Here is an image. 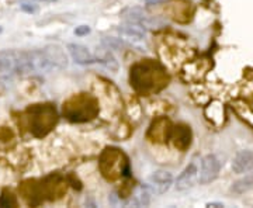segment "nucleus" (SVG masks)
Wrapping results in <instances>:
<instances>
[{
    "label": "nucleus",
    "mask_w": 253,
    "mask_h": 208,
    "mask_svg": "<svg viewBox=\"0 0 253 208\" xmlns=\"http://www.w3.org/2000/svg\"><path fill=\"white\" fill-rule=\"evenodd\" d=\"M124 20L129 24H136L139 27L148 28V30H159L165 27V21L161 18L151 16L141 7H131L124 11Z\"/></svg>",
    "instance_id": "obj_1"
},
{
    "label": "nucleus",
    "mask_w": 253,
    "mask_h": 208,
    "mask_svg": "<svg viewBox=\"0 0 253 208\" xmlns=\"http://www.w3.org/2000/svg\"><path fill=\"white\" fill-rule=\"evenodd\" d=\"M17 75V52L1 51L0 52V82L9 83Z\"/></svg>",
    "instance_id": "obj_2"
},
{
    "label": "nucleus",
    "mask_w": 253,
    "mask_h": 208,
    "mask_svg": "<svg viewBox=\"0 0 253 208\" xmlns=\"http://www.w3.org/2000/svg\"><path fill=\"white\" fill-rule=\"evenodd\" d=\"M221 169V162L215 155H207L201 161V170H200L199 181L200 184H208L218 177V173Z\"/></svg>",
    "instance_id": "obj_3"
},
{
    "label": "nucleus",
    "mask_w": 253,
    "mask_h": 208,
    "mask_svg": "<svg viewBox=\"0 0 253 208\" xmlns=\"http://www.w3.org/2000/svg\"><path fill=\"white\" fill-rule=\"evenodd\" d=\"M199 179V163L197 161H191L186 166V169L180 173L176 180V189L179 191H186L194 186V181Z\"/></svg>",
    "instance_id": "obj_4"
},
{
    "label": "nucleus",
    "mask_w": 253,
    "mask_h": 208,
    "mask_svg": "<svg viewBox=\"0 0 253 208\" xmlns=\"http://www.w3.org/2000/svg\"><path fill=\"white\" fill-rule=\"evenodd\" d=\"M173 183L172 173L168 170H156L154 172L149 179H148V186L152 191L158 193V194H163L170 189Z\"/></svg>",
    "instance_id": "obj_5"
},
{
    "label": "nucleus",
    "mask_w": 253,
    "mask_h": 208,
    "mask_svg": "<svg viewBox=\"0 0 253 208\" xmlns=\"http://www.w3.org/2000/svg\"><path fill=\"white\" fill-rule=\"evenodd\" d=\"M66 48H68V52L71 55V58H72L76 64L90 65L96 62V58L91 55V52L86 48V46L82 45V44L71 42V44H68Z\"/></svg>",
    "instance_id": "obj_6"
},
{
    "label": "nucleus",
    "mask_w": 253,
    "mask_h": 208,
    "mask_svg": "<svg viewBox=\"0 0 253 208\" xmlns=\"http://www.w3.org/2000/svg\"><path fill=\"white\" fill-rule=\"evenodd\" d=\"M253 166V152L252 151H241L236 155L232 162V170L235 173H245L251 170Z\"/></svg>",
    "instance_id": "obj_7"
},
{
    "label": "nucleus",
    "mask_w": 253,
    "mask_h": 208,
    "mask_svg": "<svg viewBox=\"0 0 253 208\" xmlns=\"http://www.w3.org/2000/svg\"><path fill=\"white\" fill-rule=\"evenodd\" d=\"M45 51L46 54H48V56L51 58V61L54 62L56 71L65 69V68L68 66V56L65 54L62 46L52 44V45L45 46Z\"/></svg>",
    "instance_id": "obj_8"
},
{
    "label": "nucleus",
    "mask_w": 253,
    "mask_h": 208,
    "mask_svg": "<svg viewBox=\"0 0 253 208\" xmlns=\"http://www.w3.org/2000/svg\"><path fill=\"white\" fill-rule=\"evenodd\" d=\"M118 31L121 33V36H124L126 38H129L132 41H142L145 38L144 28L136 26V24L126 23V26H121V27L118 28Z\"/></svg>",
    "instance_id": "obj_9"
},
{
    "label": "nucleus",
    "mask_w": 253,
    "mask_h": 208,
    "mask_svg": "<svg viewBox=\"0 0 253 208\" xmlns=\"http://www.w3.org/2000/svg\"><path fill=\"white\" fill-rule=\"evenodd\" d=\"M151 203V190L149 186H141L138 187L132 196L131 204L135 207H146Z\"/></svg>",
    "instance_id": "obj_10"
},
{
    "label": "nucleus",
    "mask_w": 253,
    "mask_h": 208,
    "mask_svg": "<svg viewBox=\"0 0 253 208\" xmlns=\"http://www.w3.org/2000/svg\"><path fill=\"white\" fill-rule=\"evenodd\" d=\"M253 187V174H249L244 179L238 180L234 183V186L231 187V191L235 193V194H242L245 191L251 190Z\"/></svg>",
    "instance_id": "obj_11"
},
{
    "label": "nucleus",
    "mask_w": 253,
    "mask_h": 208,
    "mask_svg": "<svg viewBox=\"0 0 253 208\" xmlns=\"http://www.w3.org/2000/svg\"><path fill=\"white\" fill-rule=\"evenodd\" d=\"M89 33H90V27L89 26H81V27H76V30H75V34L79 37L87 36Z\"/></svg>",
    "instance_id": "obj_12"
},
{
    "label": "nucleus",
    "mask_w": 253,
    "mask_h": 208,
    "mask_svg": "<svg viewBox=\"0 0 253 208\" xmlns=\"http://www.w3.org/2000/svg\"><path fill=\"white\" fill-rule=\"evenodd\" d=\"M21 9L26 10L28 13H34L37 10L36 6H30V3H24V4H21Z\"/></svg>",
    "instance_id": "obj_13"
},
{
    "label": "nucleus",
    "mask_w": 253,
    "mask_h": 208,
    "mask_svg": "<svg viewBox=\"0 0 253 208\" xmlns=\"http://www.w3.org/2000/svg\"><path fill=\"white\" fill-rule=\"evenodd\" d=\"M165 0H145V3L146 4H151V6H154V4H159V3H163Z\"/></svg>",
    "instance_id": "obj_14"
},
{
    "label": "nucleus",
    "mask_w": 253,
    "mask_h": 208,
    "mask_svg": "<svg viewBox=\"0 0 253 208\" xmlns=\"http://www.w3.org/2000/svg\"><path fill=\"white\" fill-rule=\"evenodd\" d=\"M207 207H224L222 203H208Z\"/></svg>",
    "instance_id": "obj_15"
},
{
    "label": "nucleus",
    "mask_w": 253,
    "mask_h": 208,
    "mask_svg": "<svg viewBox=\"0 0 253 208\" xmlns=\"http://www.w3.org/2000/svg\"><path fill=\"white\" fill-rule=\"evenodd\" d=\"M40 1H55V0H40Z\"/></svg>",
    "instance_id": "obj_16"
}]
</instances>
